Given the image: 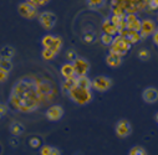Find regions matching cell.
I'll return each instance as SVG.
<instances>
[{
  "label": "cell",
  "instance_id": "52a82bcc",
  "mask_svg": "<svg viewBox=\"0 0 158 155\" xmlns=\"http://www.w3.org/2000/svg\"><path fill=\"white\" fill-rule=\"evenodd\" d=\"M72 65H73V68H75V74L77 77L86 76L87 71L90 70V63L85 58H81V57H76V60L72 62Z\"/></svg>",
  "mask_w": 158,
  "mask_h": 155
},
{
  "label": "cell",
  "instance_id": "5b68a950",
  "mask_svg": "<svg viewBox=\"0 0 158 155\" xmlns=\"http://www.w3.org/2000/svg\"><path fill=\"white\" fill-rule=\"evenodd\" d=\"M56 15L54 13H50V11H44L40 14V16H39V21H40L41 26L46 30H51L55 24H56Z\"/></svg>",
  "mask_w": 158,
  "mask_h": 155
},
{
  "label": "cell",
  "instance_id": "d6a6232c",
  "mask_svg": "<svg viewBox=\"0 0 158 155\" xmlns=\"http://www.w3.org/2000/svg\"><path fill=\"white\" fill-rule=\"evenodd\" d=\"M66 57L70 60V62H73V61L76 60V57H77V56H76V54H75L73 51H69V52H67V55H66Z\"/></svg>",
  "mask_w": 158,
  "mask_h": 155
},
{
  "label": "cell",
  "instance_id": "1f68e13d",
  "mask_svg": "<svg viewBox=\"0 0 158 155\" xmlns=\"http://www.w3.org/2000/svg\"><path fill=\"white\" fill-rule=\"evenodd\" d=\"M84 40H85L86 42H90V44H91V42L95 41V35H94V34H90V35L86 34V35L84 36Z\"/></svg>",
  "mask_w": 158,
  "mask_h": 155
},
{
  "label": "cell",
  "instance_id": "d6986e66",
  "mask_svg": "<svg viewBox=\"0 0 158 155\" xmlns=\"http://www.w3.org/2000/svg\"><path fill=\"white\" fill-rule=\"evenodd\" d=\"M76 80H77V76L76 74L73 77H71V78H65V82L62 83V89L65 92H69L76 85Z\"/></svg>",
  "mask_w": 158,
  "mask_h": 155
},
{
  "label": "cell",
  "instance_id": "8d00e7d4",
  "mask_svg": "<svg viewBox=\"0 0 158 155\" xmlns=\"http://www.w3.org/2000/svg\"><path fill=\"white\" fill-rule=\"evenodd\" d=\"M156 122L158 123V112H157V114H156Z\"/></svg>",
  "mask_w": 158,
  "mask_h": 155
},
{
  "label": "cell",
  "instance_id": "7a4b0ae2",
  "mask_svg": "<svg viewBox=\"0 0 158 155\" xmlns=\"http://www.w3.org/2000/svg\"><path fill=\"white\" fill-rule=\"evenodd\" d=\"M67 93H69L71 101H73L75 103L80 104V105L87 104L92 99V94H91L90 88H84V87H80L77 85H75Z\"/></svg>",
  "mask_w": 158,
  "mask_h": 155
},
{
  "label": "cell",
  "instance_id": "e575fe53",
  "mask_svg": "<svg viewBox=\"0 0 158 155\" xmlns=\"http://www.w3.org/2000/svg\"><path fill=\"white\" fill-rule=\"evenodd\" d=\"M6 110H8L6 105H4V104H0V117H3V115H5Z\"/></svg>",
  "mask_w": 158,
  "mask_h": 155
},
{
  "label": "cell",
  "instance_id": "3957f363",
  "mask_svg": "<svg viewBox=\"0 0 158 155\" xmlns=\"http://www.w3.org/2000/svg\"><path fill=\"white\" fill-rule=\"evenodd\" d=\"M110 47H111V54H114V55L123 57L131 50V42L125 36L120 35V36H116L113 38V41L110 45Z\"/></svg>",
  "mask_w": 158,
  "mask_h": 155
},
{
  "label": "cell",
  "instance_id": "603a6c76",
  "mask_svg": "<svg viewBox=\"0 0 158 155\" xmlns=\"http://www.w3.org/2000/svg\"><path fill=\"white\" fill-rule=\"evenodd\" d=\"M41 55H43V58H44V60H48V61H49V60H52V58L56 56V54H55L52 50H50V49H45V47H44Z\"/></svg>",
  "mask_w": 158,
  "mask_h": 155
},
{
  "label": "cell",
  "instance_id": "ffe728a7",
  "mask_svg": "<svg viewBox=\"0 0 158 155\" xmlns=\"http://www.w3.org/2000/svg\"><path fill=\"white\" fill-rule=\"evenodd\" d=\"M0 68H3L8 72H10L13 70V63H11V58H4L0 57Z\"/></svg>",
  "mask_w": 158,
  "mask_h": 155
},
{
  "label": "cell",
  "instance_id": "4dcf8cb0",
  "mask_svg": "<svg viewBox=\"0 0 158 155\" xmlns=\"http://www.w3.org/2000/svg\"><path fill=\"white\" fill-rule=\"evenodd\" d=\"M110 20H111V22H112V24L118 25V24H120V21H121V20H125V19H122L121 16H118V15H114V14H113V15H112V18H111Z\"/></svg>",
  "mask_w": 158,
  "mask_h": 155
},
{
  "label": "cell",
  "instance_id": "8992f818",
  "mask_svg": "<svg viewBox=\"0 0 158 155\" xmlns=\"http://www.w3.org/2000/svg\"><path fill=\"white\" fill-rule=\"evenodd\" d=\"M111 86H112L111 78L105 77V76H98L92 81V88L98 92H106Z\"/></svg>",
  "mask_w": 158,
  "mask_h": 155
},
{
  "label": "cell",
  "instance_id": "f546056e",
  "mask_svg": "<svg viewBox=\"0 0 158 155\" xmlns=\"http://www.w3.org/2000/svg\"><path fill=\"white\" fill-rule=\"evenodd\" d=\"M8 73H9L8 71L0 68V83H3V82H5L8 80Z\"/></svg>",
  "mask_w": 158,
  "mask_h": 155
},
{
  "label": "cell",
  "instance_id": "9c48e42d",
  "mask_svg": "<svg viewBox=\"0 0 158 155\" xmlns=\"http://www.w3.org/2000/svg\"><path fill=\"white\" fill-rule=\"evenodd\" d=\"M64 117V108L61 105H51L46 110V118L51 122L60 121Z\"/></svg>",
  "mask_w": 158,
  "mask_h": 155
},
{
  "label": "cell",
  "instance_id": "5bb4252c",
  "mask_svg": "<svg viewBox=\"0 0 158 155\" xmlns=\"http://www.w3.org/2000/svg\"><path fill=\"white\" fill-rule=\"evenodd\" d=\"M60 71H61V74L64 76V78H71V77L75 76V68H73L72 62H69V63L62 65Z\"/></svg>",
  "mask_w": 158,
  "mask_h": 155
},
{
  "label": "cell",
  "instance_id": "83f0119b",
  "mask_svg": "<svg viewBox=\"0 0 158 155\" xmlns=\"http://www.w3.org/2000/svg\"><path fill=\"white\" fill-rule=\"evenodd\" d=\"M137 20V16L135 15V14H127L126 16H125V21H126V24H132L133 21H136Z\"/></svg>",
  "mask_w": 158,
  "mask_h": 155
},
{
  "label": "cell",
  "instance_id": "836d02e7",
  "mask_svg": "<svg viewBox=\"0 0 158 155\" xmlns=\"http://www.w3.org/2000/svg\"><path fill=\"white\" fill-rule=\"evenodd\" d=\"M148 6H149V9H152V10H156V9L158 8V4L154 2V0H149Z\"/></svg>",
  "mask_w": 158,
  "mask_h": 155
},
{
  "label": "cell",
  "instance_id": "7402d4cb",
  "mask_svg": "<svg viewBox=\"0 0 158 155\" xmlns=\"http://www.w3.org/2000/svg\"><path fill=\"white\" fill-rule=\"evenodd\" d=\"M54 40H55V36H52V35H46V36L43 37L41 44H43V46H44L45 49H50L51 45H52V42H54Z\"/></svg>",
  "mask_w": 158,
  "mask_h": 155
},
{
  "label": "cell",
  "instance_id": "e0dca14e",
  "mask_svg": "<svg viewBox=\"0 0 158 155\" xmlns=\"http://www.w3.org/2000/svg\"><path fill=\"white\" fill-rule=\"evenodd\" d=\"M15 55V50L11 46H4L2 50H0V57L4 58H13Z\"/></svg>",
  "mask_w": 158,
  "mask_h": 155
},
{
  "label": "cell",
  "instance_id": "d4e9b609",
  "mask_svg": "<svg viewBox=\"0 0 158 155\" xmlns=\"http://www.w3.org/2000/svg\"><path fill=\"white\" fill-rule=\"evenodd\" d=\"M29 145H30L32 149L40 148V145H41V140H40V138H37V137H32V138H30V140H29Z\"/></svg>",
  "mask_w": 158,
  "mask_h": 155
},
{
  "label": "cell",
  "instance_id": "cb8c5ba5",
  "mask_svg": "<svg viewBox=\"0 0 158 155\" xmlns=\"http://www.w3.org/2000/svg\"><path fill=\"white\" fill-rule=\"evenodd\" d=\"M112 41H113V36L112 35H110V34H103L102 36H101V42L103 44V45H106V46H110L111 44H112Z\"/></svg>",
  "mask_w": 158,
  "mask_h": 155
},
{
  "label": "cell",
  "instance_id": "2e32d148",
  "mask_svg": "<svg viewBox=\"0 0 158 155\" xmlns=\"http://www.w3.org/2000/svg\"><path fill=\"white\" fill-rule=\"evenodd\" d=\"M24 130H25V127L19 122H14L10 125V133L13 135H21L24 133Z\"/></svg>",
  "mask_w": 158,
  "mask_h": 155
},
{
  "label": "cell",
  "instance_id": "ba28073f",
  "mask_svg": "<svg viewBox=\"0 0 158 155\" xmlns=\"http://www.w3.org/2000/svg\"><path fill=\"white\" fill-rule=\"evenodd\" d=\"M132 133V127L128 121H120V122H117L116 124V135L118 138H126L128 135H131Z\"/></svg>",
  "mask_w": 158,
  "mask_h": 155
},
{
  "label": "cell",
  "instance_id": "7c38bea8",
  "mask_svg": "<svg viewBox=\"0 0 158 155\" xmlns=\"http://www.w3.org/2000/svg\"><path fill=\"white\" fill-rule=\"evenodd\" d=\"M106 63L107 66L112 67V68H116L118 66H121L122 63V57L118 56V55H114V54H110L107 57H106Z\"/></svg>",
  "mask_w": 158,
  "mask_h": 155
},
{
  "label": "cell",
  "instance_id": "f1b7e54d",
  "mask_svg": "<svg viewBox=\"0 0 158 155\" xmlns=\"http://www.w3.org/2000/svg\"><path fill=\"white\" fill-rule=\"evenodd\" d=\"M138 57H139L141 60H143V61L148 60V58L151 57V55H149V51H147V50H142V51H139V54H138Z\"/></svg>",
  "mask_w": 158,
  "mask_h": 155
},
{
  "label": "cell",
  "instance_id": "44dd1931",
  "mask_svg": "<svg viewBox=\"0 0 158 155\" xmlns=\"http://www.w3.org/2000/svg\"><path fill=\"white\" fill-rule=\"evenodd\" d=\"M61 47H62V40L60 37H57V36H55V40H54V42H52V45H51V47H50V50H52L56 55L60 52V50H61Z\"/></svg>",
  "mask_w": 158,
  "mask_h": 155
},
{
  "label": "cell",
  "instance_id": "8fae6325",
  "mask_svg": "<svg viewBox=\"0 0 158 155\" xmlns=\"http://www.w3.org/2000/svg\"><path fill=\"white\" fill-rule=\"evenodd\" d=\"M156 31V24L152 20H143L142 21V27H141V37H147L149 35H153Z\"/></svg>",
  "mask_w": 158,
  "mask_h": 155
},
{
  "label": "cell",
  "instance_id": "484cf974",
  "mask_svg": "<svg viewBox=\"0 0 158 155\" xmlns=\"http://www.w3.org/2000/svg\"><path fill=\"white\" fill-rule=\"evenodd\" d=\"M147 151L142 146H135L130 150V155H146Z\"/></svg>",
  "mask_w": 158,
  "mask_h": 155
},
{
  "label": "cell",
  "instance_id": "9a60e30c",
  "mask_svg": "<svg viewBox=\"0 0 158 155\" xmlns=\"http://www.w3.org/2000/svg\"><path fill=\"white\" fill-rule=\"evenodd\" d=\"M76 85L80 86V87H84V88H92V81H90L86 76H80L77 77L76 80Z\"/></svg>",
  "mask_w": 158,
  "mask_h": 155
},
{
  "label": "cell",
  "instance_id": "277c9868",
  "mask_svg": "<svg viewBox=\"0 0 158 155\" xmlns=\"http://www.w3.org/2000/svg\"><path fill=\"white\" fill-rule=\"evenodd\" d=\"M36 8H37V6H35V5H32L31 3L26 2V3L19 4L18 11H19L20 16H23V18H25V19H34V18L37 15Z\"/></svg>",
  "mask_w": 158,
  "mask_h": 155
},
{
  "label": "cell",
  "instance_id": "d590c367",
  "mask_svg": "<svg viewBox=\"0 0 158 155\" xmlns=\"http://www.w3.org/2000/svg\"><path fill=\"white\" fill-rule=\"evenodd\" d=\"M153 41H154L156 45H158V30H156L153 32Z\"/></svg>",
  "mask_w": 158,
  "mask_h": 155
},
{
  "label": "cell",
  "instance_id": "ac0fdd59",
  "mask_svg": "<svg viewBox=\"0 0 158 155\" xmlns=\"http://www.w3.org/2000/svg\"><path fill=\"white\" fill-rule=\"evenodd\" d=\"M40 154L41 155H60V150L56 148H52L50 145H45L40 149Z\"/></svg>",
  "mask_w": 158,
  "mask_h": 155
},
{
  "label": "cell",
  "instance_id": "4fadbf2b",
  "mask_svg": "<svg viewBox=\"0 0 158 155\" xmlns=\"http://www.w3.org/2000/svg\"><path fill=\"white\" fill-rule=\"evenodd\" d=\"M102 30H103V32L110 34V35H112V36H114V35L118 34V27H117V25L112 24L110 19H107V20L103 21V24H102Z\"/></svg>",
  "mask_w": 158,
  "mask_h": 155
},
{
  "label": "cell",
  "instance_id": "6da1fadb",
  "mask_svg": "<svg viewBox=\"0 0 158 155\" xmlns=\"http://www.w3.org/2000/svg\"><path fill=\"white\" fill-rule=\"evenodd\" d=\"M9 102L11 107L21 113L35 112L43 103L40 94V78L34 76H25L13 87Z\"/></svg>",
  "mask_w": 158,
  "mask_h": 155
},
{
  "label": "cell",
  "instance_id": "4316f807",
  "mask_svg": "<svg viewBox=\"0 0 158 155\" xmlns=\"http://www.w3.org/2000/svg\"><path fill=\"white\" fill-rule=\"evenodd\" d=\"M103 2H105V0H87V4L92 9H98V8L102 6Z\"/></svg>",
  "mask_w": 158,
  "mask_h": 155
},
{
  "label": "cell",
  "instance_id": "30bf717a",
  "mask_svg": "<svg viewBox=\"0 0 158 155\" xmlns=\"http://www.w3.org/2000/svg\"><path fill=\"white\" fill-rule=\"evenodd\" d=\"M142 98L146 103L148 104H153L158 101V89H156L154 87H148L143 91L142 93Z\"/></svg>",
  "mask_w": 158,
  "mask_h": 155
},
{
  "label": "cell",
  "instance_id": "74e56055",
  "mask_svg": "<svg viewBox=\"0 0 158 155\" xmlns=\"http://www.w3.org/2000/svg\"><path fill=\"white\" fill-rule=\"evenodd\" d=\"M154 2H156V3H157V4H158V0H154Z\"/></svg>",
  "mask_w": 158,
  "mask_h": 155
}]
</instances>
